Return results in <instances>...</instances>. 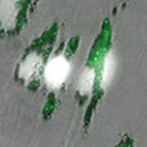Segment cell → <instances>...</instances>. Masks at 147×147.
I'll list each match as a JSON object with an SVG mask.
<instances>
[{
    "label": "cell",
    "mask_w": 147,
    "mask_h": 147,
    "mask_svg": "<svg viewBox=\"0 0 147 147\" xmlns=\"http://www.w3.org/2000/svg\"><path fill=\"white\" fill-rule=\"evenodd\" d=\"M69 72H70L69 61L63 55H57V57L50 59L48 64L45 65L44 79L50 87L58 88L66 81Z\"/></svg>",
    "instance_id": "obj_1"
},
{
    "label": "cell",
    "mask_w": 147,
    "mask_h": 147,
    "mask_svg": "<svg viewBox=\"0 0 147 147\" xmlns=\"http://www.w3.org/2000/svg\"><path fill=\"white\" fill-rule=\"evenodd\" d=\"M18 0H0V22L4 28H12L17 16Z\"/></svg>",
    "instance_id": "obj_2"
},
{
    "label": "cell",
    "mask_w": 147,
    "mask_h": 147,
    "mask_svg": "<svg viewBox=\"0 0 147 147\" xmlns=\"http://www.w3.org/2000/svg\"><path fill=\"white\" fill-rule=\"evenodd\" d=\"M42 66V58L38 54L32 53L27 57L20 66V76L24 80H31L37 75Z\"/></svg>",
    "instance_id": "obj_3"
},
{
    "label": "cell",
    "mask_w": 147,
    "mask_h": 147,
    "mask_svg": "<svg viewBox=\"0 0 147 147\" xmlns=\"http://www.w3.org/2000/svg\"><path fill=\"white\" fill-rule=\"evenodd\" d=\"M115 67H117V61L114 58L113 53H108L104 58L103 63V70H102V79H100V86L102 88H107L110 85L114 74H115Z\"/></svg>",
    "instance_id": "obj_4"
},
{
    "label": "cell",
    "mask_w": 147,
    "mask_h": 147,
    "mask_svg": "<svg viewBox=\"0 0 147 147\" xmlns=\"http://www.w3.org/2000/svg\"><path fill=\"white\" fill-rule=\"evenodd\" d=\"M94 84V70L93 69L87 67L81 74L80 80H79V91L81 94H87L90 93L92 87Z\"/></svg>",
    "instance_id": "obj_5"
}]
</instances>
